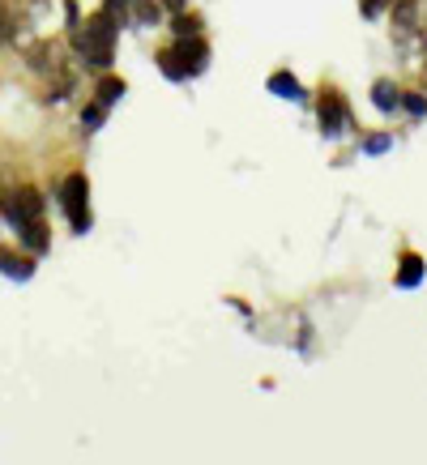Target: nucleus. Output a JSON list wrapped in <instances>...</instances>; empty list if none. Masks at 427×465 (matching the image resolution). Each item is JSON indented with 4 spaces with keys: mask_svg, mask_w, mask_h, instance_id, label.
I'll return each mask as SVG.
<instances>
[{
    "mask_svg": "<svg viewBox=\"0 0 427 465\" xmlns=\"http://www.w3.org/2000/svg\"><path fill=\"white\" fill-rule=\"evenodd\" d=\"M17 235H22V243H26L30 252H47V243H52V235H47V223H30V226H22V231H17Z\"/></svg>",
    "mask_w": 427,
    "mask_h": 465,
    "instance_id": "10",
    "label": "nucleus"
},
{
    "mask_svg": "<svg viewBox=\"0 0 427 465\" xmlns=\"http://www.w3.org/2000/svg\"><path fill=\"white\" fill-rule=\"evenodd\" d=\"M115 30H120V22H112V17L99 9L94 17H85V22L73 26V52H77L85 64L107 69V64H112V52H115Z\"/></svg>",
    "mask_w": 427,
    "mask_h": 465,
    "instance_id": "1",
    "label": "nucleus"
},
{
    "mask_svg": "<svg viewBox=\"0 0 427 465\" xmlns=\"http://www.w3.org/2000/svg\"><path fill=\"white\" fill-rule=\"evenodd\" d=\"M419 9H423L419 0H393V9H389V14H393V30H398V35H411V30L419 26Z\"/></svg>",
    "mask_w": 427,
    "mask_h": 465,
    "instance_id": "6",
    "label": "nucleus"
},
{
    "mask_svg": "<svg viewBox=\"0 0 427 465\" xmlns=\"http://www.w3.org/2000/svg\"><path fill=\"white\" fill-rule=\"evenodd\" d=\"M175 35L188 39V35H201V17L197 14H175Z\"/></svg>",
    "mask_w": 427,
    "mask_h": 465,
    "instance_id": "15",
    "label": "nucleus"
},
{
    "mask_svg": "<svg viewBox=\"0 0 427 465\" xmlns=\"http://www.w3.org/2000/svg\"><path fill=\"white\" fill-rule=\"evenodd\" d=\"M423 73H427V64H423Z\"/></svg>",
    "mask_w": 427,
    "mask_h": 465,
    "instance_id": "21",
    "label": "nucleus"
},
{
    "mask_svg": "<svg viewBox=\"0 0 427 465\" xmlns=\"http://www.w3.org/2000/svg\"><path fill=\"white\" fill-rule=\"evenodd\" d=\"M402 107H406L411 115H427V99H423V94H406V99H402Z\"/></svg>",
    "mask_w": 427,
    "mask_h": 465,
    "instance_id": "18",
    "label": "nucleus"
},
{
    "mask_svg": "<svg viewBox=\"0 0 427 465\" xmlns=\"http://www.w3.org/2000/svg\"><path fill=\"white\" fill-rule=\"evenodd\" d=\"M158 69L167 73L171 82H184V77H188L184 56H180V47H167V52H158Z\"/></svg>",
    "mask_w": 427,
    "mask_h": 465,
    "instance_id": "11",
    "label": "nucleus"
},
{
    "mask_svg": "<svg viewBox=\"0 0 427 465\" xmlns=\"http://www.w3.org/2000/svg\"><path fill=\"white\" fill-rule=\"evenodd\" d=\"M0 205H5V213H9V223L22 231V226L30 223H39L43 218V197H39V188H9L5 197H0Z\"/></svg>",
    "mask_w": 427,
    "mask_h": 465,
    "instance_id": "3",
    "label": "nucleus"
},
{
    "mask_svg": "<svg viewBox=\"0 0 427 465\" xmlns=\"http://www.w3.org/2000/svg\"><path fill=\"white\" fill-rule=\"evenodd\" d=\"M372 103H376L381 112H398V107H402V90L393 82H376V85H372Z\"/></svg>",
    "mask_w": 427,
    "mask_h": 465,
    "instance_id": "9",
    "label": "nucleus"
},
{
    "mask_svg": "<svg viewBox=\"0 0 427 465\" xmlns=\"http://www.w3.org/2000/svg\"><path fill=\"white\" fill-rule=\"evenodd\" d=\"M128 17L137 26H158L163 22V0H128Z\"/></svg>",
    "mask_w": 427,
    "mask_h": 465,
    "instance_id": "7",
    "label": "nucleus"
},
{
    "mask_svg": "<svg viewBox=\"0 0 427 465\" xmlns=\"http://www.w3.org/2000/svg\"><path fill=\"white\" fill-rule=\"evenodd\" d=\"M359 9H363V17H381L384 9H393V0H359Z\"/></svg>",
    "mask_w": 427,
    "mask_h": 465,
    "instance_id": "17",
    "label": "nucleus"
},
{
    "mask_svg": "<svg viewBox=\"0 0 427 465\" xmlns=\"http://www.w3.org/2000/svg\"><path fill=\"white\" fill-rule=\"evenodd\" d=\"M120 94H124V82H120V77H103V82L94 85V99H99L103 107H115Z\"/></svg>",
    "mask_w": 427,
    "mask_h": 465,
    "instance_id": "12",
    "label": "nucleus"
},
{
    "mask_svg": "<svg viewBox=\"0 0 427 465\" xmlns=\"http://www.w3.org/2000/svg\"><path fill=\"white\" fill-rule=\"evenodd\" d=\"M60 205L69 213L73 231H90V180L82 171H73L69 180L60 183Z\"/></svg>",
    "mask_w": 427,
    "mask_h": 465,
    "instance_id": "2",
    "label": "nucleus"
},
{
    "mask_svg": "<svg viewBox=\"0 0 427 465\" xmlns=\"http://www.w3.org/2000/svg\"><path fill=\"white\" fill-rule=\"evenodd\" d=\"M175 47H180V56H184L188 77H197V73L205 69V64H210V47L201 43V35H188V39H180Z\"/></svg>",
    "mask_w": 427,
    "mask_h": 465,
    "instance_id": "5",
    "label": "nucleus"
},
{
    "mask_svg": "<svg viewBox=\"0 0 427 465\" xmlns=\"http://www.w3.org/2000/svg\"><path fill=\"white\" fill-rule=\"evenodd\" d=\"M270 90L278 94V99H303V90H299V82L291 77V73H273V77H270Z\"/></svg>",
    "mask_w": 427,
    "mask_h": 465,
    "instance_id": "13",
    "label": "nucleus"
},
{
    "mask_svg": "<svg viewBox=\"0 0 427 465\" xmlns=\"http://www.w3.org/2000/svg\"><path fill=\"white\" fill-rule=\"evenodd\" d=\"M363 150H368V154H384V150H389V137H368Z\"/></svg>",
    "mask_w": 427,
    "mask_h": 465,
    "instance_id": "19",
    "label": "nucleus"
},
{
    "mask_svg": "<svg viewBox=\"0 0 427 465\" xmlns=\"http://www.w3.org/2000/svg\"><path fill=\"white\" fill-rule=\"evenodd\" d=\"M419 282H423V261H419V256H406L398 269V286H419Z\"/></svg>",
    "mask_w": 427,
    "mask_h": 465,
    "instance_id": "14",
    "label": "nucleus"
},
{
    "mask_svg": "<svg viewBox=\"0 0 427 465\" xmlns=\"http://www.w3.org/2000/svg\"><path fill=\"white\" fill-rule=\"evenodd\" d=\"M163 9H171V14H184V0H163Z\"/></svg>",
    "mask_w": 427,
    "mask_h": 465,
    "instance_id": "20",
    "label": "nucleus"
},
{
    "mask_svg": "<svg viewBox=\"0 0 427 465\" xmlns=\"http://www.w3.org/2000/svg\"><path fill=\"white\" fill-rule=\"evenodd\" d=\"M0 273H9V278H30L35 273V261L14 248H0Z\"/></svg>",
    "mask_w": 427,
    "mask_h": 465,
    "instance_id": "8",
    "label": "nucleus"
},
{
    "mask_svg": "<svg viewBox=\"0 0 427 465\" xmlns=\"http://www.w3.org/2000/svg\"><path fill=\"white\" fill-rule=\"evenodd\" d=\"M316 115H321V133H325V137L346 133V103L338 99V90H325V99H321Z\"/></svg>",
    "mask_w": 427,
    "mask_h": 465,
    "instance_id": "4",
    "label": "nucleus"
},
{
    "mask_svg": "<svg viewBox=\"0 0 427 465\" xmlns=\"http://www.w3.org/2000/svg\"><path fill=\"white\" fill-rule=\"evenodd\" d=\"M103 120H107V107H103V103L94 99V103H90V107L82 112V124H85V128H99Z\"/></svg>",
    "mask_w": 427,
    "mask_h": 465,
    "instance_id": "16",
    "label": "nucleus"
}]
</instances>
